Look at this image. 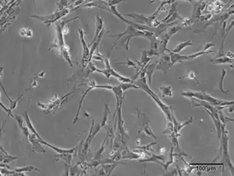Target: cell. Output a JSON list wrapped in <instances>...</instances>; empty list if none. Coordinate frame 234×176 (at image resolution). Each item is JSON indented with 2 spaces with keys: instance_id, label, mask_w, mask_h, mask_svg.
I'll list each match as a JSON object with an SVG mask.
<instances>
[{
  "instance_id": "obj_28",
  "label": "cell",
  "mask_w": 234,
  "mask_h": 176,
  "mask_svg": "<svg viewBox=\"0 0 234 176\" xmlns=\"http://www.w3.org/2000/svg\"><path fill=\"white\" fill-rule=\"evenodd\" d=\"M176 8H177V3H172V6L171 7H170V9L169 10L168 14L166 16V17H165L164 19H162L161 23H165V22H166L167 20H168L170 16H171L173 13L176 12Z\"/></svg>"
},
{
  "instance_id": "obj_35",
  "label": "cell",
  "mask_w": 234,
  "mask_h": 176,
  "mask_svg": "<svg viewBox=\"0 0 234 176\" xmlns=\"http://www.w3.org/2000/svg\"><path fill=\"white\" fill-rule=\"evenodd\" d=\"M181 27H179V26H172L171 28L170 29V31H168V33L170 36H172V35H175L177 32H178V31H179V30H181Z\"/></svg>"
},
{
  "instance_id": "obj_3",
  "label": "cell",
  "mask_w": 234,
  "mask_h": 176,
  "mask_svg": "<svg viewBox=\"0 0 234 176\" xmlns=\"http://www.w3.org/2000/svg\"><path fill=\"white\" fill-rule=\"evenodd\" d=\"M182 96L185 97L191 98L194 97L196 98L198 100H200L203 101H205L211 104L212 105L214 106H228L230 105L233 104V101H224L218 100V99L214 98L213 96L208 94L205 90L204 91H191V90H188V91L182 92L181 94Z\"/></svg>"
},
{
  "instance_id": "obj_18",
  "label": "cell",
  "mask_w": 234,
  "mask_h": 176,
  "mask_svg": "<svg viewBox=\"0 0 234 176\" xmlns=\"http://www.w3.org/2000/svg\"><path fill=\"white\" fill-rule=\"evenodd\" d=\"M165 156L162 155H157L155 154H151V156L150 157H146V159H140V162H154V163L158 164L160 166H163V164L162 163L161 161L165 160Z\"/></svg>"
},
{
  "instance_id": "obj_22",
  "label": "cell",
  "mask_w": 234,
  "mask_h": 176,
  "mask_svg": "<svg viewBox=\"0 0 234 176\" xmlns=\"http://www.w3.org/2000/svg\"><path fill=\"white\" fill-rule=\"evenodd\" d=\"M226 75H227V71H226L225 69H222L221 78H220L219 82V90L222 91V92L224 93V94H227V93H230V91L228 90H225L224 88V81Z\"/></svg>"
},
{
  "instance_id": "obj_10",
  "label": "cell",
  "mask_w": 234,
  "mask_h": 176,
  "mask_svg": "<svg viewBox=\"0 0 234 176\" xmlns=\"http://www.w3.org/2000/svg\"><path fill=\"white\" fill-rule=\"evenodd\" d=\"M79 38H80L82 49H83V54H82V65L83 67H86L87 65L89 63V54H90V47L87 45V44L84 39V31L83 29L79 28L78 29Z\"/></svg>"
},
{
  "instance_id": "obj_32",
  "label": "cell",
  "mask_w": 234,
  "mask_h": 176,
  "mask_svg": "<svg viewBox=\"0 0 234 176\" xmlns=\"http://www.w3.org/2000/svg\"><path fill=\"white\" fill-rule=\"evenodd\" d=\"M110 113L109 109L107 105H106V108H105V112H104V115H103V119L102 120V123H101V128L104 127L106 125L107 123V120H108V114Z\"/></svg>"
},
{
  "instance_id": "obj_34",
  "label": "cell",
  "mask_w": 234,
  "mask_h": 176,
  "mask_svg": "<svg viewBox=\"0 0 234 176\" xmlns=\"http://www.w3.org/2000/svg\"><path fill=\"white\" fill-rule=\"evenodd\" d=\"M68 5V0H60V1L59 2V4H58L57 10H62L63 9H65Z\"/></svg>"
},
{
  "instance_id": "obj_1",
  "label": "cell",
  "mask_w": 234,
  "mask_h": 176,
  "mask_svg": "<svg viewBox=\"0 0 234 176\" xmlns=\"http://www.w3.org/2000/svg\"><path fill=\"white\" fill-rule=\"evenodd\" d=\"M134 83L137 85L139 87V89L142 90L143 91L146 92L150 97L153 99L154 101L157 104V105L159 106V108L161 109V111L164 113L165 118L167 119V121L172 122V109L171 106L167 105L162 101L159 97L150 89L146 82V77H142L139 78V79L136 80L134 81Z\"/></svg>"
},
{
  "instance_id": "obj_30",
  "label": "cell",
  "mask_w": 234,
  "mask_h": 176,
  "mask_svg": "<svg viewBox=\"0 0 234 176\" xmlns=\"http://www.w3.org/2000/svg\"><path fill=\"white\" fill-rule=\"evenodd\" d=\"M177 19H179V20H183V18H181V16L179 15V13L177 12H175L171 16H170L168 20H167L166 22H165V23H172V22H174V21L177 20Z\"/></svg>"
},
{
  "instance_id": "obj_27",
  "label": "cell",
  "mask_w": 234,
  "mask_h": 176,
  "mask_svg": "<svg viewBox=\"0 0 234 176\" xmlns=\"http://www.w3.org/2000/svg\"><path fill=\"white\" fill-rule=\"evenodd\" d=\"M157 144L156 142H152V143H150V144H148L147 145H143V146H139V147H135V149H141V150H144V152H148V151H152L153 152H154V151L152 149V147L153 145H155Z\"/></svg>"
},
{
  "instance_id": "obj_16",
  "label": "cell",
  "mask_w": 234,
  "mask_h": 176,
  "mask_svg": "<svg viewBox=\"0 0 234 176\" xmlns=\"http://www.w3.org/2000/svg\"><path fill=\"white\" fill-rule=\"evenodd\" d=\"M159 92H160V96L161 97H173L174 95H173L172 92V85H161L159 87Z\"/></svg>"
},
{
  "instance_id": "obj_19",
  "label": "cell",
  "mask_w": 234,
  "mask_h": 176,
  "mask_svg": "<svg viewBox=\"0 0 234 176\" xmlns=\"http://www.w3.org/2000/svg\"><path fill=\"white\" fill-rule=\"evenodd\" d=\"M211 62L214 64H233V59H231V58H228L226 56H222L212 59Z\"/></svg>"
},
{
  "instance_id": "obj_17",
  "label": "cell",
  "mask_w": 234,
  "mask_h": 176,
  "mask_svg": "<svg viewBox=\"0 0 234 176\" xmlns=\"http://www.w3.org/2000/svg\"><path fill=\"white\" fill-rule=\"evenodd\" d=\"M205 111L208 113V114L210 115V118L212 119V120H213L214 122V125H215L216 127V130H217V137H218V139H219V142L220 141V139H221V136H222V125H223L222 123H221V121H220L219 119H217V118H215V116L212 114V113L208 111V109H205Z\"/></svg>"
},
{
  "instance_id": "obj_12",
  "label": "cell",
  "mask_w": 234,
  "mask_h": 176,
  "mask_svg": "<svg viewBox=\"0 0 234 176\" xmlns=\"http://www.w3.org/2000/svg\"><path fill=\"white\" fill-rule=\"evenodd\" d=\"M125 16H129L132 18L135 19V20L139 22L140 24H146L149 27H152V22L155 19L156 17V13H154L152 16H146L144 15H141V14H138V13H131V14H126Z\"/></svg>"
},
{
  "instance_id": "obj_7",
  "label": "cell",
  "mask_w": 234,
  "mask_h": 176,
  "mask_svg": "<svg viewBox=\"0 0 234 176\" xmlns=\"http://www.w3.org/2000/svg\"><path fill=\"white\" fill-rule=\"evenodd\" d=\"M137 112H138L137 116H138L139 119L140 120V121H141V124H140V125L141 126V130L139 131L138 133L140 134L144 133L146 136L153 137L154 139H156L157 137L155 136V134L153 133L152 128H150V119H148V117L144 114V113L141 112L139 109H137Z\"/></svg>"
},
{
  "instance_id": "obj_33",
  "label": "cell",
  "mask_w": 234,
  "mask_h": 176,
  "mask_svg": "<svg viewBox=\"0 0 234 176\" xmlns=\"http://www.w3.org/2000/svg\"><path fill=\"white\" fill-rule=\"evenodd\" d=\"M105 142H106V139L104 140L103 142L102 143V145H101V148L98 150L97 153H96V154H95L94 159H96V160H98V159H101V155H102V153L103 152L104 149H105V147H104V144H105Z\"/></svg>"
},
{
  "instance_id": "obj_6",
  "label": "cell",
  "mask_w": 234,
  "mask_h": 176,
  "mask_svg": "<svg viewBox=\"0 0 234 176\" xmlns=\"http://www.w3.org/2000/svg\"><path fill=\"white\" fill-rule=\"evenodd\" d=\"M104 62H105V65H106V69L105 70H99L98 68H96V71L98 73H100L103 75L105 76L107 78L109 79L111 78V76L115 77L116 78L117 80H119L120 82H133L131 78H127V77L122 76L120 75L119 73H117L116 71H115L113 68L111 67V64H110V61L108 59V58L107 57L104 59Z\"/></svg>"
},
{
  "instance_id": "obj_37",
  "label": "cell",
  "mask_w": 234,
  "mask_h": 176,
  "mask_svg": "<svg viewBox=\"0 0 234 176\" xmlns=\"http://www.w3.org/2000/svg\"><path fill=\"white\" fill-rule=\"evenodd\" d=\"M97 7V5H96L95 3H93V2H91V3L85 4L84 6V7Z\"/></svg>"
},
{
  "instance_id": "obj_4",
  "label": "cell",
  "mask_w": 234,
  "mask_h": 176,
  "mask_svg": "<svg viewBox=\"0 0 234 176\" xmlns=\"http://www.w3.org/2000/svg\"><path fill=\"white\" fill-rule=\"evenodd\" d=\"M150 31H139V30H137L136 28H134V27H132L131 26H129V25H127L126 27V30L122 33L117 34V35H109L110 37H117V40L116 42H115V44L112 46V49H113L115 45H116L117 42H118V40H120L121 38H122L123 36L125 35H127V37L125 38V40H123V42L122 44L125 43V49L127 51H128L129 49V42L131 40V38L135 37H146L148 34L149 33Z\"/></svg>"
},
{
  "instance_id": "obj_2",
  "label": "cell",
  "mask_w": 234,
  "mask_h": 176,
  "mask_svg": "<svg viewBox=\"0 0 234 176\" xmlns=\"http://www.w3.org/2000/svg\"><path fill=\"white\" fill-rule=\"evenodd\" d=\"M219 158H222V162L223 164V172L225 169V166L228 167L231 171V174L233 175L234 174V169H233V165L231 163V159L229 156V153H228V132L226 130L225 125H222V136L221 139L219 141V149L218 155H217L215 159H214V161H216L218 160Z\"/></svg>"
},
{
  "instance_id": "obj_25",
  "label": "cell",
  "mask_w": 234,
  "mask_h": 176,
  "mask_svg": "<svg viewBox=\"0 0 234 176\" xmlns=\"http://www.w3.org/2000/svg\"><path fill=\"white\" fill-rule=\"evenodd\" d=\"M121 89L122 91H127V90L130 89V88H136V89H139V87L134 83V82H123V83L120 85Z\"/></svg>"
},
{
  "instance_id": "obj_29",
  "label": "cell",
  "mask_w": 234,
  "mask_h": 176,
  "mask_svg": "<svg viewBox=\"0 0 234 176\" xmlns=\"http://www.w3.org/2000/svg\"><path fill=\"white\" fill-rule=\"evenodd\" d=\"M173 132H174V125H173V123L167 121V127L165 128V131L162 133V134H170L172 133H173Z\"/></svg>"
},
{
  "instance_id": "obj_5",
  "label": "cell",
  "mask_w": 234,
  "mask_h": 176,
  "mask_svg": "<svg viewBox=\"0 0 234 176\" xmlns=\"http://www.w3.org/2000/svg\"><path fill=\"white\" fill-rule=\"evenodd\" d=\"M166 51L168 52L170 56V61H171V64H170V68H172L173 66L175 65L177 63H183L184 61H187V60L193 59L195 58H197L198 56H202V55L208 54L210 53H213L214 51L210 50V51H200L198 52H195L192 54L186 55V56H182L178 53H174V52L171 51L169 49H166Z\"/></svg>"
},
{
  "instance_id": "obj_24",
  "label": "cell",
  "mask_w": 234,
  "mask_h": 176,
  "mask_svg": "<svg viewBox=\"0 0 234 176\" xmlns=\"http://www.w3.org/2000/svg\"><path fill=\"white\" fill-rule=\"evenodd\" d=\"M222 110L223 109H219V111H218L219 119L220 121H221L222 124L226 125V124H227L228 122H231V121L233 122L234 120L233 119H230V118L226 116V115L222 113Z\"/></svg>"
},
{
  "instance_id": "obj_26",
  "label": "cell",
  "mask_w": 234,
  "mask_h": 176,
  "mask_svg": "<svg viewBox=\"0 0 234 176\" xmlns=\"http://www.w3.org/2000/svg\"><path fill=\"white\" fill-rule=\"evenodd\" d=\"M182 78H189L190 80H194V81L197 82L198 85H200L199 81H198V78H196V76H195V73L193 71H189L187 75H185L179 78V79H182Z\"/></svg>"
},
{
  "instance_id": "obj_11",
  "label": "cell",
  "mask_w": 234,
  "mask_h": 176,
  "mask_svg": "<svg viewBox=\"0 0 234 176\" xmlns=\"http://www.w3.org/2000/svg\"><path fill=\"white\" fill-rule=\"evenodd\" d=\"M161 55L160 59L158 61H157V65H156V70L162 71L164 74L166 75L168 71L170 68V64H171V61H170V56L168 52H164Z\"/></svg>"
},
{
  "instance_id": "obj_14",
  "label": "cell",
  "mask_w": 234,
  "mask_h": 176,
  "mask_svg": "<svg viewBox=\"0 0 234 176\" xmlns=\"http://www.w3.org/2000/svg\"><path fill=\"white\" fill-rule=\"evenodd\" d=\"M96 83L94 82V81H89V85H88V88L86 90V91L84 92V93L83 94V95L81 97V100H80V101H79V106H78V111H77V114H76V116L75 118V119H74L73 123V124H75V123H77V121H78V118H79V111H80V109H81V106H82V102H83V100L85 97V96H86L87 95V93L89 92L90 90H92V89H93V88H96Z\"/></svg>"
},
{
  "instance_id": "obj_13",
  "label": "cell",
  "mask_w": 234,
  "mask_h": 176,
  "mask_svg": "<svg viewBox=\"0 0 234 176\" xmlns=\"http://www.w3.org/2000/svg\"><path fill=\"white\" fill-rule=\"evenodd\" d=\"M193 117H190L189 119L186 120V121L180 123L177 120L175 117L174 111H172V122L173 123V125H174V132L176 134H179V132L181 131V129L185 127L186 125H189V124H191V123L193 122Z\"/></svg>"
},
{
  "instance_id": "obj_15",
  "label": "cell",
  "mask_w": 234,
  "mask_h": 176,
  "mask_svg": "<svg viewBox=\"0 0 234 176\" xmlns=\"http://www.w3.org/2000/svg\"><path fill=\"white\" fill-rule=\"evenodd\" d=\"M103 24H104V19L99 16V13L98 12L97 14H96V19H95V27H96L95 34H94V37H93V41L92 42V44L93 42H95V40L97 39L98 35L100 34L101 31L103 29Z\"/></svg>"
},
{
  "instance_id": "obj_38",
  "label": "cell",
  "mask_w": 234,
  "mask_h": 176,
  "mask_svg": "<svg viewBox=\"0 0 234 176\" xmlns=\"http://www.w3.org/2000/svg\"><path fill=\"white\" fill-rule=\"evenodd\" d=\"M34 1H35V0H34Z\"/></svg>"
},
{
  "instance_id": "obj_23",
  "label": "cell",
  "mask_w": 234,
  "mask_h": 176,
  "mask_svg": "<svg viewBox=\"0 0 234 176\" xmlns=\"http://www.w3.org/2000/svg\"><path fill=\"white\" fill-rule=\"evenodd\" d=\"M141 158V155L138 154L136 153L131 152L130 151L127 149L123 153V159H136Z\"/></svg>"
},
{
  "instance_id": "obj_20",
  "label": "cell",
  "mask_w": 234,
  "mask_h": 176,
  "mask_svg": "<svg viewBox=\"0 0 234 176\" xmlns=\"http://www.w3.org/2000/svg\"><path fill=\"white\" fill-rule=\"evenodd\" d=\"M156 65H157V61L153 63V64L148 65L145 67L146 77H147V78L148 80V84L149 85L152 84V77H153L154 71L155 70Z\"/></svg>"
},
{
  "instance_id": "obj_36",
  "label": "cell",
  "mask_w": 234,
  "mask_h": 176,
  "mask_svg": "<svg viewBox=\"0 0 234 176\" xmlns=\"http://www.w3.org/2000/svg\"><path fill=\"white\" fill-rule=\"evenodd\" d=\"M215 46V45L213 43H211V42L205 43L204 45V46H203V48L202 49V51H208L210 47H213V46Z\"/></svg>"
},
{
  "instance_id": "obj_9",
  "label": "cell",
  "mask_w": 234,
  "mask_h": 176,
  "mask_svg": "<svg viewBox=\"0 0 234 176\" xmlns=\"http://www.w3.org/2000/svg\"><path fill=\"white\" fill-rule=\"evenodd\" d=\"M190 100L191 101L192 103V108H195V107H200V106H203L204 107L205 109H208V111H210L212 114H213L215 118H217V119H219V116H218V111L219 109H224L225 108H227V106H214L213 105H212L211 104L205 101H203L200 100H198L196 98L194 97H191L189 98Z\"/></svg>"
},
{
  "instance_id": "obj_8",
  "label": "cell",
  "mask_w": 234,
  "mask_h": 176,
  "mask_svg": "<svg viewBox=\"0 0 234 176\" xmlns=\"http://www.w3.org/2000/svg\"><path fill=\"white\" fill-rule=\"evenodd\" d=\"M70 9L69 8H65L62 10H57L54 13L49 14L48 16H32L31 17L38 19V20L42 21L45 23H49L51 24L52 23H55L60 18L66 16L70 13Z\"/></svg>"
},
{
  "instance_id": "obj_21",
  "label": "cell",
  "mask_w": 234,
  "mask_h": 176,
  "mask_svg": "<svg viewBox=\"0 0 234 176\" xmlns=\"http://www.w3.org/2000/svg\"><path fill=\"white\" fill-rule=\"evenodd\" d=\"M193 46L192 39H190L188 41H186V42H181L178 43L177 45H176L175 47L172 50H170V51L174 52V53L179 54L184 49L188 47V46Z\"/></svg>"
},
{
  "instance_id": "obj_31",
  "label": "cell",
  "mask_w": 234,
  "mask_h": 176,
  "mask_svg": "<svg viewBox=\"0 0 234 176\" xmlns=\"http://www.w3.org/2000/svg\"><path fill=\"white\" fill-rule=\"evenodd\" d=\"M126 60H127L126 62H115V63H117V64H121V65H126L127 67H130V66L134 67L135 69H136L137 67L136 66L135 62L131 61L130 59H128V58H126Z\"/></svg>"
}]
</instances>
